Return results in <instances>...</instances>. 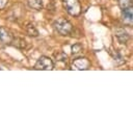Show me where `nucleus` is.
I'll list each match as a JSON object with an SVG mask.
<instances>
[{
    "instance_id": "nucleus-1",
    "label": "nucleus",
    "mask_w": 133,
    "mask_h": 132,
    "mask_svg": "<svg viewBox=\"0 0 133 132\" xmlns=\"http://www.w3.org/2000/svg\"><path fill=\"white\" fill-rule=\"evenodd\" d=\"M54 28L61 35H68V34H70L71 31H72V29H73L72 24L68 20L62 19V18H60V19H58V20H56L54 22Z\"/></svg>"
},
{
    "instance_id": "nucleus-2",
    "label": "nucleus",
    "mask_w": 133,
    "mask_h": 132,
    "mask_svg": "<svg viewBox=\"0 0 133 132\" xmlns=\"http://www.w3.org/2000/svg\"><path fill=\"white\" fill-rule=\"evenodd\" d=\"M63 5L71 16H78L81 11V6L78 0H63Z\"/></svg>"
},
{
    "instance_id": "nucleus-3",
    "label": "nucleus",
    "mask_w": 133,
    "mask_h": 132,
    "mask_svg": "<svg viewBox=\"0 0 133 132\" xmlns=\"http://www.w3.org/2000/svg\"><path fill=\"white\" fill-rule=\"evenodd\" d=\"M34 68H35L36 70L49 71V70H53V69H54V63H53V61H52L51 58H49V57H47V56H41V57L37 59V61H36Z\"/></svg>"
},
{
    "instance_id": "nucleus-4",
    "label": "nucleus",
    "mask_w": 133,
    "mask_h": 132,
    "mask_svg": "<svg viewBox=\"0 0 133 132\" xmlns=\"http://www.w3.org/2000/svg\"><path fill=\"white\" fill-rule=\"evenodd\" d=\"M90 67V62L87 58L85 57H78V58H75L73 60V63H72V69L74 70H79V71H82V70H87L88 68Z\"/></svg>"
},
{
    "instance_id": "nucleus-5",
    "label": "nucleus",
    "mask_w": 133,
    "mask_h": 132,
    "mask_svg": "<svg viewBox=\"0 0 133 132\" xmlns=\"http://www.w3.org/2000/svg\"><path fill=\"white\" fill-rule=\"evenodd\" d=\"M122 19H123V22L125 24L133 25V6H129V7L123 8Z\"/></svg>"
},
{
    "instance_id": "nucleus-6",
    "label": "nucleus",
    "mask_w": 133,
    "mask_h": 132,
    "mask_svg": "<svg viewBox=\"0 0 133 132\" xmlns=\"http://www.w3.org/2000/svg\"><path fill=\"white\" fill-rule=\"evenodd\" d=\"M12 42V35L10 31L4 27H0V43L1 44H9Z\"/></svg>"
},
{
    "instance_id": "nucleus-7",
    "label": "nucleus",
    "mask_w": 133,
    "mask_h": 132,
    "mask_svg": "<svg viewBox=\"0 0 133 132\" xmlns=\"http://www.w3.org/2000/svg\"><path fill=\"white\" fill-rule=\"evenodd\" d=\"M115 35H116L117 39H118L121 43H126V42L128 41V38H129L128 33H127L126 30L123 29V28H117V29L115 30Z\"/></svg>"
},
{
    "instance_id": "nucleus-8",
    "label": "nucleus",
    "mask_w": 133,
    "mask_h": 132,
    "mask_svg": "<svg viewBox=\"0 0 133 132\" xmlns=\"http://www.w3.org/2000/svg\"><path fill=\"white\" fill-rule=\"evenodd\" d=\"M27 3L29 7L35 10H41L43 8V0H27Z\"/></svg>"
},
{
    "instance_id": "nucleus-9",
    "label": "nucleus",
    "mask_w": 133,
    "mask_h": 132,
    "mask_svg": "<svg viewBox=\"0 0 133 132\" xmlns=\"http://www.w3.org/2000/svg\"><path fill=\"white\" fill-rule=\"evenodd\" d=\"M27 32H28L29 35H33V36H37V34H38L37 30H36V29L34 28V26L31 25V24L27 26Z\"/></svg>"
},
{
    "instance_id": "nucleus-10",
    "label": "nucleus",
    "mask_w": 133,
    "mask_h": 132,
    "mask_svg": "<svg viewBox=\"0 0 133 132\" xmlns=\"http://www.w3.org/2000/svg\"><path fill=\"white\" fill-rule=\"evenodd\" d=\"M118 2H119V5L122 8L132 6V4H133V0H118Z\"/></svg>"
},
{
    "instance_id": "nucleus-11",
    "label": "nucleus",
    "mask_w": 133,
    "mask_h": 132,
    "mask_svg": "<svg viewBox=\"0 0 133 132\" xmlns=\"http://www.w3.org/2000/svg\"><path fill=\"white\" fill-rule=\"evenodd\" d=\"M82 51V46L80 44H75L73 47H72V54H78Z\"/></svg>"
},
{
    "instance_id": "nucleus-12",
    "label": "nucleus",
    "mask_w": 133,
    "mask_h": 132,
    "mask_svg": "<svg viewBox=\"0 0 133 132\" xmlns=\"http://www.w3.org/2000/svg\"><path fill=\"white\" fill-rule=\"evenodd\" d=\"M56 58H57V60L65 61V59H66V55H64L63 53H59V54H56Z\"/></svg>"
},
{
    "instance_id": "nucleus-13",
    "label": "nucleus",
    "mask_w": 133,
    "mask_h": 132,
    "mask_svg": "<svg viewBox=\"0 0 133 132\" xmlns=\"http://www.w3.org/2000/svg\"><path fill=\"white\" fill-rule=\"evenodd\" d=\"M6 3H7V0H0V9L3 8Z\"/></svg>"
}]
</instances>
